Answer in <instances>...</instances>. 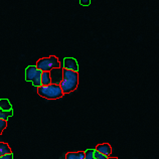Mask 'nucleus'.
I'll return each instance as SVG.
<instances>
[{
	"label": "nucleus",
	"instance_id": "obj_18",
	"mask_svg": "<svg viewBox=\"0 0 159 159\" xmlns=\"http://www.w3.org/2000/svg\"><path fill=\"white\" fill-rule=\"evenodd\" d=\"M0 159H13V154L9 153V154H6V155L0 156Z\"/></svg>",
	"mask_w": 159,
	"mask_h": 159
},
{
	"label": "nucleus",
	"instance_id": "obj_3",
	"mask_svg": "<svg viewBox=\"0 0 159 159\" xmlns=\"http://www.w3.org/2000/svg\"><path fill=\"white\" fill-rule=\"evenodd\" d=\"M36 68L40 70L41 72H51L52 69L61 68V64L58 58L54 56H52L49 57H43L37 61Z\"/></svg>",
	"mask_w": 159,
	"mask_h": 159
},
{
	"label": "nucleus",
	"instance_id": "obj_19",
	"mask_svg": "<svg viewBox=\"0 0 159 159\" xmlns=\"http://www.w3.org/2000/svg\"><path fill=\"white\" fill-rule=\"evenodd\" d=\"M108 159H118L117 157H108Z\"/></svg>",
	"mask_w": 159,
	"mask_h": 159
},
{
	"label": "nucleus",
	"instance_id": "obj_5",
	"mask_svg": "<svg viewBox=\"0 0 159 159\" xmlns=\"http://www.w3.org/2000/svg\"><path fill=\"white\" fill-rule=\"evenodd\" d=\"M64 69L74 70V72H78L79 66L77 61L73 57H66L64 60Z\"/></svg>",
	"mask_w": 159,
	"mask_h": 159
},
{
	"label": "nucleus",
	"instance_id": "obj_8",
	"mask_svg": "<svg viewBox=\"0 0 159 159\" xmlns=\"http://www.w3.org/2000/svg\"><path fill=\"white\" fill-rule=\"evenodd\" d=\"M66 159H85V152H69L66 153Z\"/></svg>",
	"mask_w": 159,
	"mask_h": 159
},
{
	"label": "nucleus",
	"instance_id": "obj_4",
	"mask_svg": "<svg viewBox=\"0 0 159 159\" xmlns=\"http://www.w3.org/2000/svg\"><path fill=\"white\" fill-rule=\"evenodd\" d=\"M51 79L52 84H56V85H60L62 81V76H64V69L61 68H56L52 69L51 72Z\"/></svg>",
	"mask_w": 159,
	"mask_h": 159
},
{
	"label": "nucleus",
	"instance_id": "obj_13",
	"mask_svg": "<svg viewBox=\"0 0 159 159\" xmlns=\"http://www.w3.org/2000/svg\"><path fill=\"white\" fill-rule=\"evenodd\" d=\"M12 115H13V111H12V110L4 111V110H2L1 108H0V119H1V120L7 121L8 119H9V117H11Z\"/></svg>",
	"mask_w": 159,
	"mask_h": 159
},
{
	"label": "nucleus",
	"instance_id": "obj_16",
	"mask_svg": "<svg viewBox=\"0 0 159 159\" xmlns=\"http://www.w3.org/2000/svg\"><path fill=\"white\" fill-rule=\"evenodd\" d=\"M95 159H108V156L100 153L97 150H95Z\"/></svg>",
	"mask_w": 159,
	"mask_h": 159
},
{
	"label": "nucleus",
	"instance_id": "obj_17",
	"mask_svg": "<svg viewBox=\"0 0 159 159\" xmlns=\"http://www.w3.org/2000/svg\"><path fill=\"white\" fill-rule=\"evenodd\" d=\"M80 3L83 6H88L91 4V0H80Z\"/></svg>",
	"mask_w": 159,
	"mask_h": 159
},
{
	"label": "nucleus",
	"instance_id": "obj_10",
	"mask_svg": "<svg viewBox=\"0 0 159 159\" xmlns=\"http://www.w3.org/2000/svg\"><path fill=\"white\" fill-rule=\"evenodd\" d=\"M9 153H12L9 145L7 143H4V142H0V156L6 155V154Z\"/></svg>",
	"mask_w": 159,
	"mask_h": 159
},
{
	"label": "nucleus",
	"instance_id": "obj_9",
	"mask_svg": "<svg viewBox=\"0 0 159 159\" xmlns=\"http://www.w3.org/2000/svg\"><path fill=\"white\" fill-rule=\"evenodd\" d=\"M52 84L51 74L49 72H43L41 74V86H48Z\"/></svg>",
	"mask_w": 159,
	"mask_h": 159
},
{
	"label": "nucleus",
	"instance_id": "obj_14",
	"mask_svg": "<svg viewBox=\"0 0 159 159\" xmlns=\"http://www.w3.org/2000/svg\"><path fill=\"white\" fill-rule=\"evenodd\" d=\"M85 159H95V150L88 149L85 151Z\"/></svg>",
	"mask_w": 159,
	"mask_h": 159
},
{
	"label": "nucleus",
	"instance_id": "obj_11",
	"mask_svg": "<svg viewBox=\"0 0 159 159\" xmlns=\"http://www.w3.org/2000/svg\"><path fill=\"white\" fill-rule=\"evenodd\" d=\"M0 108L4 111H10L12 110V106L7 99H0Z\"/></svg>",
	"mask_w": 159,
	"mask_h": 159
},
{
	"label": "nucleus",
	"instance_id": "obj_15",
	"mask_svg": "<svg viewBox=\"0 0 159 159\" xmlns=\"http://www.w3.org/2000/svg\"><path fill=\"white\" fill-rule=\"evenodd\" d=\"M6 127H7V121L0 119V135H1L2 132L5 130Z\"/></svg>",
	"mask_w": 159,
	"mask_h": 159
},
{
	"label": "nucleus",
	"instance_id": "obj_2",
	"mask_svg": "<svg viewBox=\"0 0 159 159\" xmlns=\"http://www.w3.org/2000/svg\"><path fill=\"white\" fill-rule=\"evenodd\" d=\"M37 93L44 99L48 100H57L60 99L64 96V92H62L60 85H56V84H51L48 86H40L37 88Z\"/></svg>",
	"mask_w": 159,
	"mask_h": 159
},
{
	"label": "nucleus",
	"instance_id": "obj_12",
	"mask_svg": "<svg viewBox=\"0 0 159 159\" xmlns=\"http://www.w3.org/2000/svg\"><path fill=\"white\" fill-rule=\"evenodd\" d=\"M41 74H43V72H41L40 70H39V72H37L36 74V76L34 77V79L32 80V85L36 87V88H39L41 86Z\"/></svg>",
	"mask_w": 159,
	"mask_h": 159
},
{
	"label": "nucleus",
	"instance_id": "obj_1",
	"mask_svg": "<svg viewBox=\"0 0 159 159\" xmlns=\"http://www.w3.org/2000/svg\"><path fill=\"white\" fill-rule=\"evenodd\" d=\"M79 84V74L78 72L64 69L62 81L60 84L64 94H70L78 88Z\"/></svg>",
	"mask_w": 159,
	"mask_h": 159
},
{
	"label": "nucleus",
	"instance_id": "obj_7",
	"mask_svg": "<svg viewBox=\"0 0 159 159\" xmlns=\"http://www.w3.org/2000/svg\"><path fill=\"white\" fill-rule=\"evenodd\" d=\"M96 150L99 151L100 153L104 154V155L106 156H110L111 153H112V147L108 143H105V144H99L97 147H96Z\"/></svg>",
	"mask_w": 159,
	"mask_h": 159
},
{
	"label": "nucleus",
	"instance_id": "obj_6",
	"mask_svg": "<svg viewBox=\"0 0 159 159\" xmlns=\"http://www.w3.org/2000/svg\"><path fill=\"white\" fill-rule=\"evenodd\" d=\"M37 72H39V69L36 68V66H28L25 70V80L27 82H32Z\"/></svg>",
	"mask_w": 159,
	"mask_h": 159
}]
</instances>
